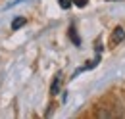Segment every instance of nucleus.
<instances>
[{"label":"nucleus","instance_id":"obj_1","mask_svg":"<svg viewBox=\"0 0 125 119\" xmlns=\"http://www.w3.org/2000/svg\"><path fill=\"white\" fill-rule=\"evenodd\" d=\"M125 40V29L123 27H115L114 33H112V44H119V42H123Z\"/></svg>","mask_w":125,"mask_h":119},{"label":"nucleus","instance_id":"obj_2","mask_svg":"<svg viewBox=\"0 0 125 119\" xmlns=\"http://www.w3.org/2000/svg\"><path fill=\"white\" fill-rule=\"evenodd\" d=\"M60 87H62V73L56 75V79L52 81V87H50V94L52 96H56L58 92H60Z\"/></svg>","mask_w":125,"mask_h":119},{"label":"nucleus","instance_id":"obj_3","mask_svg":"<svg viewBox=\"0 0 125 119\" xmlns=\"http://www.w3.org/2000/svg\"><path fill=\"white\" fill-rule=\"evenodd\" d=\"M25 23H27V19H25L23 15H17V17L12 19V25H10V27H12V31H17V29H21Z\"/></svg>","mask_w":125,"mask_h":119},{"label":"nucleus","instance_id":"obj_4","mask_svg":"<svg viewBox=\"0 0 125 119\" xmlns=\"http://www.w3.org/2000/svg\"><path fill=\"white\" fill-rule=\"evenodd\" d=\"M58 4H60V8H62V10H69L73 2H71V0H58Z\"/></svg>","mask_w":125,"mask_h":119},{"label":"nucleus","instance_id":"obj_5","mask_svg":"<svg viewBox=\"0 0 125 119\" xmlns=\"http://www.w3.org/2000/svg\"><path fill=\"white\" fill-rule=\"evenodd\" d=\"M69 37H71V40L75 42V46H79V44H81V42H79V37H77V33H75V29H73V27L69 29Z\"/></svg>","mask_w":125,"mask_h":119},{"label":"nucleus","instance_id":"obj_6","mask_svg":"<svg viewBox=\"0 0 125 119\" xmlns=\"http://www.w3.org/2000/svg\"><path fill=\"white\" fill-rule=\"evenodd\" d=\"M75 6H79V8H85L87 4H89V0H71Z\"/></svg>","mask_w":125,"mask_h":119}]
</instances>
